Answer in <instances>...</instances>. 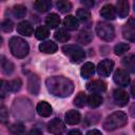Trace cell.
Returning <instances> with one entry per match:
<instances>
[{
    "label": "cell",
    "mask_w": 135,
    "mask_h": 135,
    "mask_svg": "<svg viewBox=\"0 0 135 135\" xmlns=\"http://www.w3.org/2000/svg\"><path fill=\"white\" fill-rule=\"evenodd\" d=\"M46 88L51 94L57 97H68L74 91V83L64 76H52L45 81Z\"/></svg>",
    "instance_id": "1"
},
{
    "label": "cell",
    "mask_w": 135,
    "mask_h": 135,
    "mask_svg": "<svg viewBox=\"0 0 135 135\" xmlns=\"http://www.w3.org/2000/svg\"><path fill=\"white\" fill-rule=\"evenodd\" d=\"M128 122V116L121 111L114 112L110 114L103 121V129L105 131H114L119 128H122Z\"/></svg>",
    "instance_id": "2"
},
{
    "label": "cell",
    "mask_w": 135,
    "mask_h": 135,
    "mask_svg": "<svg viewBox=\"0 0 135 135\" xmlns=\"http://www.w3.org/2000/svg\"><path fill=\"white\" fill-rule=\"evenodd\" d=\"M9 50L15 57L21 59L28 54L30 46L24 39L15 36V37H12L9 40Z\"/></svg>",
    "instance_id": "3"
},
{
    "label": "cell",
    "mask_w": 135,
    "mask_h": 135,
    "mask_svg": "<svg viewBox=\"0 0 135 135\" xmlns=\"http://www.w3.org/2000/svg\"><path fill=\"white\" fill-rule=\"evenodd\" d=\"M62 52L74 63L81 62L84 59V57H85L84 51L81 47H79L78 45H75V44H66V45H63L62 46Z\"/></svg>",
    "instance_id": "4"
},
{
    "label": "cell",
    "mask_w": 135,
    "mask_h": 135,
    "mask_svg": "<svg viewBox=\"0 0 135 135\" xmlns=\"http://www.w3.org/2000/svg\"><path fill=\"white\" fill-rule=\"evenodd\" d=\"M96 33L102 40H105V41L113 40L115 36L114 26L109 22H99L96 26Z\"/></svg>",
    "instance_id": "5"
},
{
    "label": "cell",
    "mask_w": 135,
    "mask_h": 135,
    "mask_svg": "<svg viewBox=\"0 0 135 135\" xmlns=\"http://www.w3.org/2000/svg\"><path fill=\"white\" fill-rule=\"evenodd\" d=\"M122 36L124 39L133 42L135 40V20L130 18L122 27Z\"/></svg>",
    "instance_id": "6"
},
{
    "label": "cell",
    "mask_w": 135,
    "mask_h": 135,
    "mask_svg": "<svg viewBox=\"0 0 135 135\" xmlns=\"http://www.w3.org/2000/svg\"><path fill=\"white\" fill-rule=\"evenodd\" d=\"M114 69V62L111 59H104L102 61H100L97 65V72L100 76L103 77H108L110 76V74L112 73Z\"/></svg>",
    "instance_id": "7"
},
{
    "label": "cell",
    "mask_w": 135,
    "mask_h": 135,
    "mask_svg": "<svg viewBox=\"0 0 135 135\" xmlns=\"http://www.w3.org/2000/svg\"><path fill=\"white\" fill-rule=\"evenodd\" d=\"M113 79L115 83L118 84L119 86H127L130 83V75L127 72V70H122V69L117 70L113 76Z\"/></svg>",
    "instance_id": "8"
},
{
    "label": "cell",
    "mask_w": 135,
    "mask_h": 135,
    "mask_svg": "<svg viewBox=\"0 0 135 135\" xmlns=\"http://www.w3.org/2000/svg\"><path fill=\"white\" fill-rule=\"evenodd\" d=\"M64 123L59 118H54L47 123V131L54 135H61L64 132Z\"/></svg>",
    "instance_id": "9"
},
{
    "label": "cell",
    "mask_w": 135,
    "mask_h": 135,
    "mask_svg": "<svg viewBox=\"0 0 135 135\" xmlns=\"http://www.w3.org/2000/svg\"><path fill=\"white\" fill-rule=\"evenodd\" d=\"M113 98H114L115 103L117 105H119V107H124L129 102V95H128V93L126 91L121 90V89H117V90L114 91Z\"/></svg>",
    "instance_id": "10"
},
{
    "label": "cell",
    "mask_w": 135,
    "mask_h": 135,
    "mask_svg": "<svg viewBox=\"0 0 135 135\" xmlns=\"http://www.w3.org/2000/svg\"><path fill=\"white\" fill-rule=\"evenodd\" d=\"M86 89L93 94H98V93H102L107 90V84L104 81L96 79V80L90 81L86 84Z\"/></svg>",
    "instance_id": "11"
},
{
    "label": "cell",
    "mask_w": 135,
    "mask_h": 135,
    "mask_svg": "<svg viewBox=\"0 0 135 135\" xmlns=\"http://www.w3.org/2000/svg\"><path fill=\"white\" fill-rule=\"evenodd\" d=\"M27 90L31 94L33 95H37L39 93L40 90V80L38 78L37 75H30L28 79H27Z\"/></svg>",
    "instance_id": "12"
},
{
    "label": "cell",
    "mask_w": 135,
    "mask_h": 135,
    "mask_svg": "<svg viewBox=\"0 0 135 135\" xmlns=\"http://www.w3.org/2000/svg\"><path fill=\"white\" fill-rule=\"evenodd\" d=\"M129 11H130V5H129V2L128 1H126V0H119V1H117L115 12H116V14H118V16L120 18L127 17L128 14H129Z\"/></svg>",
    "instance_id": "13"
},
{
    "label": "cell",
    "mask_w": 135,
    "mask_h": 135,
    "mask_svg": "<svg viewBox=\"0 0 135 135\" xmlns=\"http://www.w3.org/2000/svg\"><path fill=\"white\" fill-rule=\"evenodd\" d=\"M17 32L21 34L22 36H31L34 33L33 25L28 21H21L20 23L17 24Z\"/></svg>",
    "instance_id": "14"
},
{
    "label": "cell",
    "mask_w": 135,
    "mask_h": 135,
    "mask_svg": "<svg viewBox=\"0 0 135 135\" xmlns=\"http://www.w3.org/2000/svg\"><path fill=\"white\" fill-rule=\"evenodd\" d=\"M64 118L68 124H77L81 120V115L77 110H70L65 113Z\"/></svg>",
    "instance_id": "15"
},
{
    "label": "cell",
    "mask_w": 135,
    "mask_h": 135,
    "mask_svg": "<svg viewBox=\"0 0 135 135\" xmlns=\"http://www.w3.org/2000/svg\"><path fill=\"white\" fill-rule=\"evenodd\" d=\"M100 15L101 17H103L104 19L108 20H113L116 17V12H115V7L112 4H105L101 7L100 9Z\"/></svg>",
    "instance_id": "16"
},
{
    "label": "cell",
    "mask_w": 135,
    "mask_h": 135,
    "mask_svg": "<svg viewBox=\"0 0 135 135\" xmlns=\"http://www.w3.org/2000/svg\"><path fill=\"white\" fill-rule=\"evenodd\" d=\"M39 50L45 54H54L58 50V46L55 42L47 40V41H43L39 44Z\"/></svg>",
    "instance_id": "17"
},
{
    "label": "cell",
    "mask_w": 135,
    "mask_h": 135,
    "mask_svg": "<svg viewBox=\"0 0 135 135\" xmlns=\"http://www.w3.org/2000/svg\"><path fill=\"white\" fill-rule=\"evenodd\" d=\"M36 110H37V113H38L40 116H42V117H49V116L52 114V112H53L51 104L47 103L46 101H41V102H39V103L37 104Z\"/></svg>",
    "instance_id": "18"
},
{
    "label": "cell",
    "mask_w": 135,
    "mask_h": 135,
    "mask_svg": "<svg viewBox=\"0 0 135 135\" xmlns=\"http://www.w3.org/2000/svg\"><path fill=\"white\" fill-rule=\"evenodd\" d=\"M103 101V98L99 94H91L90 96L86 97V103L91 109L98 108Z\"/></svg>",
    "instance_id": "19"
},
{
    "label": "cell",
    "mask_w": 135,
    "mask_h": 135,
    "mask_svg": "<svg viewBox=\"0 0 135 135\" xmlns=\"http://www.w3.org/2000/svg\"><path fill=\"white\" fill-rule=\"evenodd\" d=\"M63 25L65 28H68L69 31H75L78 28L79 26V22L77 20L76 17L72 16V15H69L66 16L64 19H63Z\"/></svg>",
    "instance_id": "20"
},
{
    "label": "cell",
    "mask_w": 135,
    "mask_h": 135,
    "mask_svg": "<svg viewBox=\"0 0 135 135\" xmlns=\"http://www.w3.org/2000/svg\"><path fill=\"white\" fill-rule=\"evenodd\" d=\"M80 73H81V76L83 78L88 79V78H90V77H92L94 75V73H95V65L92 62H85L82 65L81 70H80Z\"/></svg>",
    "instance_id": "21"
},
{
    "label": "cell",
    "mask_w": 135,
    "mask_h": 135,
    "mask_svg": "<svg viewBox=\"0 0 135 135\" xmlns=\"http://www.w3.org/2000/svg\"><path fill=\"white\" fill-rule=\"evenodd\" d=\"M45 24H46V27L49 28H56L59 24H60V18L57 14H50L46 16L45 18Z\"/></svg>",
    "instance_id": "22"
},
{
    "label": "cell",
    "mask_w": 135,
    "mask_h": 135,
    "mask_svg": "<svg viewBox=\"0 0 135 135\" xmlns=\"http://www.w3.org/2000/svg\"><path fill=\"white\" fill-rule=\"evenodd\" d=\"M34 7L40 13H45L52 7V2L49 0H38L34 3Z\"/></svg>",
    "instance_id": "23"
},
{
    "label": "cell",
    "mask_w": 135,
    "mask_h": 135,
    "mask_svg": "<svg viewBox=\"0 0 135 135\" xmlns=\"http://www.w3.org/2000/svg\"><path fill=\"white\" fill-rule=\"evenodd\" d=\"M121 62L131 73L135 72V56L134 55H129V56L122 58Z\"/></svg>",
    "instance_id": "24"
},
{
    "label": "cell",
    "mask_w": 135,
    "mask_h": 135,
    "mask_svg": "<svg viewBox=\"0 0 135 135\" xmlns=\"http://www.w3.org/2000/svg\"><path fill=\"white\" fill-rule=\"evenodd\" d=\"M92 34L89 31H81L77 36V41L81 44H89L92 41Z\"/></svg>",
    "instance_id": "25"
},
{
    "label": "cell",
    "mask_w": 135,
    "mask_h": 135,
    "mask_svg": "<svg viewBox=\"0 0 135 135\" xmlns=\"http://www.w3.org/2000/svg\"><path fill=\"white\" fill-rule=\"evenodd\" d=\"M12 12H13V15H14L15 18L20 19V18H23L25 16V14H26V7L24 5H22V4H17V5H15L13 7Z\"/></svg>",
    "instance_id": "26"
},
{
    "label": "cell",
    "mask_w": 135,
    "mask_h": 135,
    "mask_svg": "<svg viewBox=\"0 0 135 135\" xmlns=\"http://www.w3.org/2000/svg\"><path fill=\"white\" fill-rule=\"evenodd\" d=\"M49 35H50V32H49V28L45 25H41V26L37 27V30L35 32V36L39 40H43V39L47 38Z\"/></svg>",
    "instance_id": "27"
},
{
    "label": "cell",
    "mask_w": 135,
    "mask_h": 135,
    "mask_svg": "<svg viewBox=\"0 0 135 135\" xmlns=\"http://www.w3.org/2000/svg\"><path fill=\"white\" fill-rule=\"evenodd\" d=\"M9 132L13 135H25V128L22 123H13L9 127Z\"/></svg>",
    "instance_id": "28"
},
{
    "label": "cell",
    "mask_w": 135,
    "mask_h": 135,
    "mask_svg": "<svg viewBox=\"0 0 135 135\" xmlns=\"http://www.w3.org/2000/svg\"><path fill=\"white\" fill-rule=\"evenodd\" d=\"M56 7L59 12L61 13H68L72 9V3L70 1H65V0H61V1H58L56 3Z\"/></svg>",
    "instance_id": "29"
},
{
    "label": "cell",
    "mask_w": 135,
    "mask_h": 135,
    "mask_svg": "<svg viewBox=\"0 0 135 135\" xmlns=\"http://www.w3.org/2000/svg\"><path fill=\"white\" fill-rule=\"evenodd\" d=\"M54 36H55V39H56L57 41H59V42H66V41L70 40V35H69V33H68L65 30H62V28L56 31Z\"/></svg>",
    "instance_id": "30"
},
{
    "label": "cell",
    "mask_w": 135,
    "mask_h": 135,
    "mask_svg": "<svg viewBox=\"0 0 135 135\" xmlns=\"http://www.w3.org/2000/svg\"><path fill=\"white\" fill-rule=\"evenodd\" d=\"M14 68H15V66H14V63H13L12 61H9V60H7V59H3V60H2L1 70H2L3 74H5V75L12 74L13 71H14Z\"/></svg>",
    "instance_id": "31"
},
{
    "label": "cell",
    "mask_w": 135,
    "mask_h": 135,
    "mask_svg": "<svg viewBox=\"0 0 135 135\" xmlns=\"http://www.w3.org/2000/svg\"><path fill=\"white\" fill-rule=\"evenodd\" d=\"M76 16H77V20H80L82 22H85L90 19L91 14L86 8H79L76 12Z\"/></svg>",
    "instance_id": "32"
},
{
    "label": "cell",
    "mask_w": 135,
    "mask_h": 135,
    "mask_svg": "<svg viewBox=\"0 0 135 135\" xmlns=\"http://www.w3.org/2000/svg\"><path fill=\"white\" fill-rule=\"evenodd\" d=\"M9 82L0 79V98H4L9 93Z\"/></svg>",
    "instance_id": "33"
},
{
    "label": "cell",
    "mask_w": 135,
    "mask_h": 135,
    "mask_svg": "<svg viewBox=\"0 0 135 135\" xmlns=\"http://www.w3.org/2000/svg\"><path fill=\"white\" fill-rule=\"evenodd\" d=\"M86 103V95L83 92H80L74 99V104L77 108H82Z\"/></svg>",
    "instance_id": "34"
},
{
    "label": "cell",
    "mask_w": 135,
    "mask_h": 135,
    "mask_svg": "<svg viewBox=\"0 0 135 135\" xmlns=\"http://www.w3.org/2000/svg\"><path fill=\"white\" fill-rule=\"evenodd\" d=\"M129 49H130L129 44L123 43V42H120V43H118V44H116L114 46V53L116 55H122V54L127 53L129 51Z\"/></svg>",
    "instance_id": "35"
},
{
    "label": "cell",
    "mask_w": 135,
    "mask_h": 135,
    "mask_svg": "<svg viewBox=\"0 0 135 135\" xmlns=\"http://www.w3.org/2000/svg\"><path fill=\"white\" fill-rule=\"evenodd\" d=\"M21 85H22L21 79H19V78L13 79L12 81H9V91L11 92H17L20 90Z\"/></svg>",
    "instance_id": "36"
},
{
    "label": "cell",
    "mask_w": 135,
    "mask_h": 135,
    "mask_svg": "<svg viewBox=\"0 0 135 135\" xmlns=\"http://www.w3.org/2000/svg\"><path fill=\"white\" fill-rule=\"evenodd\" d=\"M13 27H14V23L12 22V20H9V19H5V20H3L1 23H0V28L3 31V32H11L12 30H13Z\"/></svg>",
    "instance_id": "37"
},
{
    "label": "cell",
    "mask_w": 135,
    "mask_h": 135,
    "mask_svg": "<svg viewBox=\"0 0 135 135\" xmlns=\"http://www.w3.org/2000/svg\"><path fill=\"white\" fill-rule=\"evenodd\" d=\"M8 120V114L5 108H2L0 110V122L1 123H6Z\"/></svg>",
    "instance_id": "38"
},
{
    "label": "cell",
    "mask_w": 135,
    "mask_h": 135,
    "mask_svg": "<svg viewBox=\"0 0 135 135\" xmlns=\"http://www.w3.org/2000/svg\"><path fill=\"white\" fill-rule=\"evenodd\" d=\"M28 135H41V131L39 129H32L28 133Z\"/></svg>",
    "instance_id": "39"
},
{
    "label": "cell",
    "mask_w": 135,
    "mask_h": 135,
    "mask_svg": "<svg viewBox=\"0 0 135 135\" xmlns=\"http://www.w3.org/2000/svg\"><path fill=\"white\" fill-rule=\"evenodd\" d=\"M86 135H102V134H101V132H100V131L93 129V130H90V131L86 133Z\"/></svg>",
    "instance_id": "40"
},
{
    "label": "cell",
    "mask_w": 135,
    "mask_h": 135,
    "mask_svg": "<svg viewBox=\"0 0 135 135\" xmlns=\"http://www.w3.org/2000/svg\"><path fill=\"white\" fill-rule=\"evenodd\" d=\"M68 135H82V134H81V132L79 130H71L68 133Z\"/></svg>",
    "instance_id": "41"
},
{
    "label": "cell",
    "mask_w": 135,
    "mask_h": 135,
    "mask_svg": "<svg viewBox=\"0 0 135 135\" xmlns=\"http://www.w3.org/2000/svg\"><path fill=\"white\" fill-rule=\"evenodd\" d=\"M81 2H82L84 5H88V6H90V7L94 5V1H81Z\"/></svg>",
    "instance_id": "42"
},
{
    "label": "cell",
    "mask_w": 135,
    "mask_h": 135,
    "mask_svg": "<svg viewBox=\"0 0 135 135\" xmlns=\"http://www.w3.org/2000/svg\"><path fill=\"white\" fill-rule=\"evenodd\" d=\"M2 42H3V39H2V37L0 36V46L2 45Z\"/></svg>",
    "instance_id": "43"
}]
</instances>
